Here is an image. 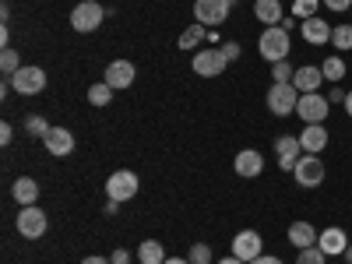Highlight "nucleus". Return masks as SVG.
Wrapping results in <instances>:
<instances>
[{
  "label": "nucleus",
  "instance_id": "b1692460",
  "mask_svg": "<svg viewBox=\"0 0 352 264\" xmlns=\"http://www.w3.org/2000/svg\"><path fill=\"white\" fill-rule=\"evenodd\" d=\"M320 74H324V81L338 85V81L345 78V60H342V56H328V60L320 64Z\"/></svg>",
  "mask_w": 352,
  "mask_h": 264
},
{
  "label": "nucleus",
  "instance_id": "f257e3e1",
  "mask_svg": "<svg viewBox=\"0 0 352 264\" xmlns=\"http://www.w3.org/2000/svg\"><path fill=\"white\" fill-rule=\"evenodd\" d=\"M257 50L261 56L268 64H278V60H289V53H292V39L282 25H272V28H264L261 39H257Z\"/></svg>",
  "mask_w": 352,
  "mask_h": 264
},
{
  "label": "nucleus",
  "instance_id": "72a5a7b5",
  "mask_svg": "<svg viewBox=\"0 0 352 264\" xmlns=\"http://www.w3.org/2000/svg\"><path fill=\"white\" fill-rule=\"evenodd\" d=\"M219 50L226 53V60H229V64H236V60H240V53H243V50H240V43H232V39H229V43H222Z\"/></svg>",
  "mask_w": 352,
  "mask_h": 264
},
{
  "label": "nucleus",
  "instance_id": "2eb2a0df",
  "mask_svg": "<svg viewBox=\"0 0 352 264\" xmlns=\"http://www.w3.org/2000/svg\"><path fill=\"white\" fill-rule=\"evenodd\" d=\"M328 127L324 124H303V134H300V144H303V152H310V155H320L328 148Z\"/></svg>",
  "mask_w": 352,
  "mask_h": 264
},
{
  "label": "nucleus",
  "instance_id": "393cba45",
  "mask_svg": "<svg viewBox=\"0 0 352 264\" xmlns=\"http://www.w3.org/2000/svg\"><path fill=\"white\" fill-rule=\"evenodd\" d=\"M204 36H208V28H204L201 21H194L187 32H180V50H194V46H201Z\"/></svg>",
  "mask_w": 352,
  "mask_h": 264
},
{
  "label": "nucleus",
  "instance_id": "c756f323",
  "mask_svg": "<svg viewBox=\"0 0 352 264\" xmlns=\"http://www.w3.org/2000/svg\"><path fill=\"white\" fill-rule=\"evenodd\" d=\"M0 71H4V78H11V74H18V71H21L18 50H8V46H4V53H0Z\"/></svg>",
  "mask_w": 352,
  "mask_h": 264
},
{
  "label": "nucleus",
  "instance_id": "4be33fe9",
  "mask_svg": "<svg viewBox=\"0 0 352 264\" xmlns=\"http://www.w3.org/2000/svg\"><path fill=\"white\" fill-rule=\"evenodd\" d=\"M254 14L257 21H264V28H272L275 21H282V0H254Z\"/></svg>",
  "mask_w": 352,
  "mask_h": 264
},
{
  "label": "nucleus",
  "instance_id": "49530a36",
  "mask_svg": "<svg viewBox=\"0 0 352 264\" xmlns=\"http://www.w3.org/2000/svg\"><path fill=\"white\" fill-rule=\"evenodd\" d=\"M342 257H345V261H349V264H352V243H349V247H345V254H342Z\"/></svg>",
  "mask_w": 352,
  "mask_h": 264
},
{
  "label": "nucleus",
  "instance_id": "9d476101",
  "mask_svg": "<svg viewBox=\"0 0 352 264\" xmlns=\"http://www.w3.org/2000/svg\"><path fill=\"white\" fill-rule=\"evenodd\" d=\"M11 85H14L18 96H39L43 88H46V71L28 64V67H21L18 74H11Z\"/></svg>",
  "mask_w": 352,
  "mask_h": 264
},
{
  "label": "nucleus",
  "instance_id": "7ed1b4c3",
  "mask_svg": "<svg viewBox=\"0 0 352 264\" xmlns=\"http://www.w3.org/2000/svg\"><path fill=\"white\" fill-rule=\"evenodd\" d=\"M232 0H194V21H201L204 28H222V21H229Z\"/></svg>",
  "mask_w": 352,
  "mask_h": 264
},
{
  "label": "nucleus",
  "instance_id": "ea45409f",
  "mask_svg": "<svg viewBox=\"0 0 352 264\" xmlns=\"http://www.w3.org/2000/svg\"><path fill=\"white\" fill-rule=\"evenodd\" d=\"M81 264H113V261H109V257H99V254H92V257H85Z\"/></svg>",
  "mask_w": 352,
  "mask_h": 264
},
{
  "label": "nucleus",
  "instance_id": "cd10ccee",
  "mask_svg": "<svg viewBox=\"0 0 352 264\" xmlns=\"http://www.w3.org/2000/svg\"><path fill=\"white\" fill-rule=\"evenodd\" d=\"M317 8H320V0H292V18H317Z\"/></svg>",
  "mask_w": 352,
  "mask_h": 264
},
{
  "label": "nucleus",
  "instance_id": "0eeeda50",
  "mask_svg": "<svg viewBox=\"0 0 352 264\" xmlns=\"http://www.w3.org/2000/svg\"><path fill=\"white\" fill-rule=\"evenodd\" d=\"M296 102H300V92H296V85L285 81V85H275L268 88V109L275 116H289V113H296Z\"/></svg>",
  "mask_w": 352,
  "mask_h": 264
},
{
  "label": "nucleus",
  "instance_id": "bb28decb",
  "mask_svg": "<svg viewBox=\"0 0 352 264\" xmlns=\"http://www.w3.org/2000/svg\"><path fill=\"white\" fill-rule=\"evenodd\" d=\"M25 134H32V138H46V134H50V120H43L39 113H28V116H25Z\"/></svg>",
  "mask_w": 352,
  "mask_h": 264
},
{
  "label": "nucleus",
  "instance_id": "37998d69",
  "mask_svg": "<svg viewBox=\"0 0 352 264\" xmlns=\"http://www.w3.org/2000/svg\"><path fill=\"white\" fill-rule=\"evenodd\" d=\"M219 264H247V261H240V257H232V254H229V257H222Z\"/></svg>",
  "mask_w": 352,
  "mask_h": 264
},
{
  "label": "nucleus",
  "instance_id": "58836bf2",
  "mask_svg": "<svg viewBox=\"0 0 352 264\" xmlns=\"http://www.w3.org/2000/svg\"><path fill=\"white\" fill-rule=\"evenodd\" d=\"M250 264H282V261H278V257H272V254H261V257H257V261H250Z\"/></svg>",
  "mask_w": 352,
  "mask_h": 264
},
{
  "label": "nucleus",
  "instance_id": "4c0bfd02",
  "mask_svg": "<svg viewBox=\"0 0 352 264\" xmlns=\"http://www.w3.org/2000/svg\"><path fill=\"white\" fill-rule=\"evenodd\" d=\"M109 261H113V264H131V254H127V250H113Z\"/></svg>",
  "mask_w": 352,
  "mask_h": 264
},
{
  "label": "nucleus",
  "instance_id": "423d86ee",
  "mask_svg": "<svg viewBox=\"0 0 352 264\" xmlns=\"http://www.w3.org/2000/svg\"><path fill=\"white\" fill-rule=\"evenodd\" d=\"M292 176H296V184H300L303 190H314V187L324 184V162H320V155L303 152L300 162H296V169H292Z\"/></svg>",
  "mask_w": 352,
  "mask_h": 264
},
{
  "label": "nucleus",
  "instance_id": "6e6552de",
  "mask_svg": "<svg viewBox=\"0 0 352 264\" xmlns=\"http://www.w3.org/2000/svg\"><path fill=\"white\" fill-rule=\"evenodd\" d=\"M328 113H331V102L320 96V92H307V96H300V102H296V116H300L303 124H324Z\"/></svg>",
  "mask_w": 352,
  "mask_h": 264
},
{
  "label": "nucleus",
  "instance_id": "2f4dec72",
  "mask_svg": "<svg viewBox=\"0 0 352 264\" xmlns=\"http://www.w3.org/2000/svg\"><path fill=\"white\" fill-rule=\"evenodd\" d=\"M187 261L190 264H212V247L208 243H194L190 254H187Z\"/></svg>",
  "mask_w": 352,
  "mask_h": 264
},
{
  "label": "nucleus",
  "instance_id": "c9c22d12",
  "mask_svg": "<svg viewBox=\"0 0 352 264\" xmlns=\"http://www.w3.org/2000/svg\"><path fill=\"white\" fill-rule=\"evenodd\" d=\"M14 141V127L11 124H0V144H11Z\"/></svg>",
  "mask_w": 352,
  "mask_h": 264
},
{
  "label": "nucleus",
  "instance_id": "4468645a",
  "mask_svg": "<svg viewBox=\"0 0 352 264\" xmlns=\"http://www.w3.org/2000/svg\"><path fill=\"white\" fill-rule=\"evenodd\" d=\"M43 144H46V152H50V155L64 159V155L74 152V134H71L67 127H50V134L43 138Z\"/></svg>",
  "mask_w": 352,
  "mask_h": 264
},
{
  "label": "nucleus",
  "instance_id": "f704fd0d",
  "mask_svg": "<svg viewBox=\"0 0 352 264\" xmlns=\"http://www.w3.org/2000/svg\"><path fill=\"white\" fill-rule=\"evenodd\" d=\"M320 4H324L328 11H335V14H342V11L352 8V0H320Z\"/></svg>",
  "mask_w": 352,
  "mask_h": 264
},
{
  "label": "nucleus",
  "instance_id": "c03bdc74",
  "mask_svg": "<svg viewBox=\"0 0 352 264\" xmlns=\"http://www.w3.org/2000/svg\"><path fill=\"white\" fill-rule=\"evenodd\" d=\"M342 106H345V113H349V120H352V92L345 96V102H342Z\"/></svg>",
  "mask_w": 352,
  "mask_h": 264
},
{
  "label": "nucleus",
  "instance_id": "dca6fc26",
  "mask_svg": "<svg viewBox=\"0 0 352 264\" xmlns=\"http://www.w3.org/2000/svg\"><path fill=\"white\" fill-rule=\"evenodd\" d=\"M232 169H236V176H243V180H254V176H261V169H264V155L254 152V148H243V152H236V159H232Z\"/></svg>",
  "mask_w": 352,
  "mask_h": 264
},
{
  "label": "nucleus",
  "instance_id": "473e14b6",
  "mask_svg": "<svg viewBox=\"0 0 352 264\" xmlns=\"http://www.w3.org/2000/svg\"><path fill=\"white\" fill-rule=\"evenodd\" d=\"M292 64L289 60H278V64H272V78H275V85H285V81H292Z\"/></svg>",
  "mask_w": 352,
  "mask_h": 264
},
{
  "label": "nucleus",
  "instance_id": "a211bd4d",
  "mask_svg": "<svg viewBox=\"0 0 352 264\" xmlns=\"http://www.w3.org/2000/svg\"><path fill=\"white\" fill-rule=\"evenodd\" d=\"M300 32H303V39H307L310 46H324V43H331V21H324V18H307V21H300Z\"/></svg>",
  "mask_w": 352,
  "mask_h": 264
},
{
  "label": "nucleus",
  "instance_id": "39448f33",
  "mask_svg": "<svg viewBox=\"0 0 352 264\" xmlns=\"http://www.w3.org/2000/svg\"><path fill=\"white\" fill-rule=\"evenodd\" d=\"M138 187H141V180H138L134 169H116V173H109V180H106V197L124 204V201H131L138 194Z\"/></svg>",
  "mask_w": 352,
  "mask_h": 264
},
{
  "label": "nucleus",
  "instance_id": "a18cd8bd",
  "mask_svg": "<svg viewBox=\"0 0 352 264\" xmlns=\"http://www.w3.org/2000/svg\"><path fill=\"white\" fill-rule=\"evenodd\" d=\"M166 264H190L187 257H166Z\"/></svg>",
  "mask_w": 352,
  "mask_h": 264
},
{
  "label": "nucleus",
  "instance_id": "1a4fd4ad",
  "mask_svg": "<svg viewBox=\"0 0 352 264\" xmlns=\"http://www.w3.org/2000/svg\"><path fill=\"white\" fill-rule=\"evenodd\" d=\"M190 67H194L197 78H219V74L229 67V60H226V53L215 46V50H197L194 60H190Z\"/></svg>",
  "mask_w": 352,
  "mask_h": 264
},
{
  "label": "nucleus",
  "instance_id": "79ce46f5",
  "mask_svg": "<svg viewBox=\"0 0 352 264\" xmlns=\"http://www.w3.org/2000/svg\"><path fill=\"white\" fill-rule=\"evenodd\" d=\"M116 208H120V201H113V197H106V212H109V215H116Z\"/></svg>",
  "mask_w": 352,
  "mask_h": 264
},
{
  "label": "nucleus",
  "instance_id": "20e7f679",
  "mask_svg": "<svg viewBox=\"0 0 352 264\" xmlns=\"http://www.w3.org/2000/svg\"><path fill=\"white\" fill-rule=\"evenodd\" d=\"M106 21V11L99 0H81V4L71 11V28L74 32H96V28Z\"/></svg>",
  "mask_w": 352,
  "mask_h": 264
},
{
  "label": "nucleus",
  "instance_id": "a19ab883",
  "mask_svg": "<svg viewBox=\"0 0 352 264\" xmlns=\"http://www.w3.org/2000/svg\"><path fill=\"white\" fill-rule=\"evenodd\" d=\"M296 21H300V18H282V21H278V25H282V28H285V32H292V28H296Z\"/></svg>",
  "mask_w": 352,
  "mask_h": 264
},
{
  "label": "nucleus",
  "instance_id": "7c9ffc66",
  "mask_svg": "<svg viewBox=\"0 0 352 264\" xmlns=\"http://www.w3.org/2000/svg\"><path fill=\"white\" fill-rule=\"evenodd\" d=\"M296 264H328V254L320 247H307V250H300Z\"/></svg>",
  "mask_w": 352,
  "mask_h": 264
},
{
  "label": "nucleus",
  "instance_id": "ddd939ff",
  "mask_svg": "<svg viewBox=\"0 0 352 264\" xmlns=\"http://www.w3.org/2000/svg\"><path fill=\"white\" fill-rule=\"evenodd\" d=\"M134 78H138V67L131 64V60H113L109 67H106V85L113 88V92H124V88H131L134 85Z\"/></svg>",
  "mask_w": 352,
  "mask_h": 264
},
{
  "label": "nucleus",
  "instance_id": "aec40b11",
  "mask_svg": "<svg viewBox=\"0 0 352 264\" xmlns=\"http://www.w3.org/2000/svg\"><path fill=\"white\" fill-rule=\"evenodd\" d=\"M292 85H296L300 96H307V92H317V88L324 85V74H320V67H296Z\"/></svg>",
  "mask_w": 352,
  "mask_h": 264
},
{
  "label": "nucleus",
  "instance_id": "f3484780",
  "mask_svg": "<svg viewBox=\"0 0 352 264\" xmlns=\"http://www.w3.org/2000/svg\"><path fill=\"white\" fill-rule=\"evenodd\" d=\"M317 247L324 250L328 257H338V254H345V247H349V236H345V229H338V226H328V229H320V236H317Z\"/></svg>",
  "mask_w": 352,
  "mask_h": 264
},
{
  "label": "nucleus",
  "instance_id": "412c9836",
  "mask_svg": "<svg viewBox=\"0 0 352 264\" xmlns=\"http://www.w3.org/2000/svg\"><path fill=\"white\" fill-rule=\"evenodd\" d=\"M11 197L21 204V208L25 204H36L39 201V184L32 180V176H18V180L11 184Z\"/></svg>",
  "mask_w": 352,
  "mask_h": 264
},
{
  "label": "nucleus",
  "instance_id": "e433bc0d",
  "mask_svg": "<svg viewBox=\"0 0 352 264\" xmlns=\"http://www.w3.org/2000/svg\"><path fill=\"white\" fill-rule=\"evenodd\" d=\"M345 88H338V85H331V96H328V102H345Z\"/></svg>",
  "mask_w": 352,
  "mask_h": 264
},
{
  "label": "nucleus",
  "instance_id": "f8f14e48",
  "mask_svg": "<svg viewBox=\"0 0 352 264\" xmlns=\"http://www.w3.org/2000/svg\"><path fill=\"white\" fill-rule=\"evenodd\" d=\"M275 155H278V169L292 173V169H296V162H300V155H303V144H300V138H292V134L275 138Z\"/></svg>",
  "mask_w": 352,
  "mask_h": 264
},
{
  "label": "nucleus",
  "instance_id": "f03ea898",
  "mask_svg": "<svg viewBox=\"0 0 352 264\" xmlns=\"http://www.w3.org/2000/svg\"><path fill=\"white\" fill-rule=\"evenodd\" d=\"M14 226H18V232L25 240H43L46 229H50V215L39 208V204H25V208L18 212V219H14Z\"/></svg>",
  "mask_w": 352,
  "mask_h": 264
},
{
  "label": "nucleus",
  "instance_id": "6ab92c4d",
  "mask_svg": "<svg viewBox=\"0 0 352 264\" xmlns=\"http://www.w3.org/2000/svg\"><path fill=\"white\" fill-rule=\"evenodd\" d=\"M317 236H320V232L310 226V222H292L289 226V243L292 247H296V250H307V247H317Z\"/></svg>",
  "mask_w": 352,
  "mask_h": 264
},
{
  "label": "nucleus",
  "instance_id": "9b49d317",
  "mask_svg": "<svg viewBox=\"0 0 352 264\" xmlns=\"http://www.w3.org/2000/svg\"><path fill=\"white\" fill-rule=\"evenodd\" d=\"M264 240H261V232H254V229H243V232H236V236H232V257H240V261H257L264 250Z\"/></svg>",
  "mask_w": 352,
  "mask_h": 264
},
{
  "label": "nucleus",
  "instance_id": "a878e982",
  "mask_svg": "<svg viewBox=\"0 0 352 264\" xmlns=\"http://www.w3.org/2000/svg\"><path fill=\"white\" fill-rule=\"evenodd\" d=\"M331 46L335 50H352V25L349 21H342V25L331 28Z\"/></svg>",
  "mask_w": 352,
  "mask_h": 264
},
{
  "label": "nucleus",
  "instance_id": "c85d7f7f",
  "mask_svg": "<svg viewBox=\"0 0 352 264\" xmlns=\"http://www.w3.org/2000/svg\"><path fill=\"white\" fill-rule=\"evenodd\" d=\"M109 99H113V88H109L106 81H99V85L88 88V102H92V106H109Z\"/></svg>",
  "mask_w": 352,
  "mask_h": 264
},
{
  "label": "nucleus",
  "instance_id": "5701e85b",
  "mask_svg": "<svg viewBox=\"0 0 352 264\" xmlns=\"http://www.w3.org/2000/svg\"><path fill=\"white\" fill-rule=\"evenodd\" d=\"M138 261L141 264H166V247L159 240H144L138 247Z\"/></svg>",
  "mask_w": 352,
  "mask_h": 264
}]
</instances>
